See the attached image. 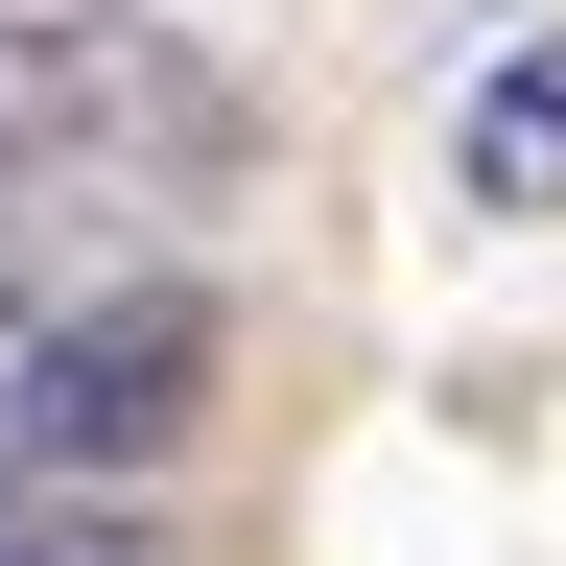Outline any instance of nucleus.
Returning a JSON list of instances; mask_svg holds the SVG:
<instances>
[{
    "label": "nucleus",
    "instance_id": "nucleus-1",
    "mask_svg": "<svg viewBox=\"0 0 566 566\" xmlns=\"http://www.w3.org/2000/svg\"><path fill=\"white\" fill-rule=\"evenodd\" d=\"M237 166V95L212 48L118 24V0H0V212H71V189H212Z\"/></svg>",
    "mask_w": 566,
    "mask_h": 566
},
{
    "label": "nucleus",
    "instance_id": "nucleus-3",
    "mask_svg": "<svg viewBox=\"0 0 566 566\" xmlns=\"http://www.w3.org/2000/svg\"><path fill=\"white\" fill-rule=\"evenodd\" d=\"M449 166H472V212H566V48L495 71V95L449 118Z\"/></svg>",
    "mask_w": 566,
    "mask_h": 566
},
{
    "label": "nucleus",
    "instance_id": "nucleus-2",
    "mask_svg": "<svg viewBox=\"0 0 566 566\" xmlns=\"http://www.w3.org/2000/svg\"><path fill=\"white\" fill-rule=\"evenodd\" d=\"M189 401H212V283H95V307H48V331H0V472L24 495H142L189 449Z\"/></svg>",
    "mask_w": 566,
    "mask_h": 566
}]
</instances>
